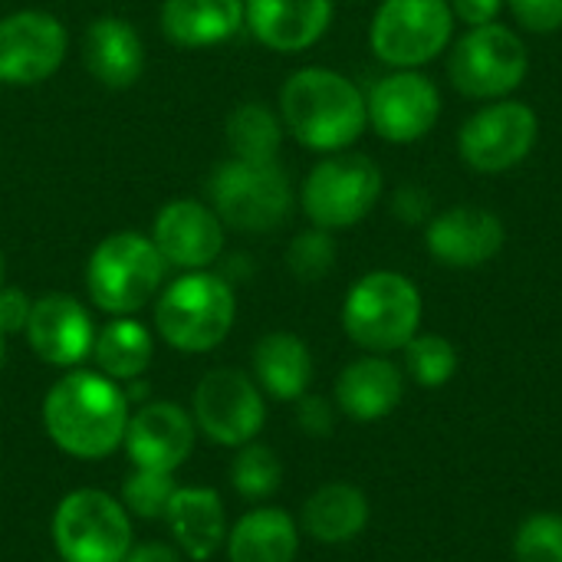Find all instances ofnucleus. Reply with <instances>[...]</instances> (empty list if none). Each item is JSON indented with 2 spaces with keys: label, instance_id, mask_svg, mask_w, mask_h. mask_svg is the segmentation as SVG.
Returning a JSON list of instances; mask_svg holds the SVG:
<instances>
[{
  "label": "nucleus",
  "instance_id": "41",
  "mask_svg": "<svg viewBox=\"0 0 562 562\" xmlns=\"http://www.w3.org/2000/svg\"><path fill=\"white\" fill-rule=\"evenodd\" d=\"M0 369H3V336H0Z\"/></svg>",
  "mask_w": 562,
  "mask_h": 562
},
{
  "label": "nucleus",
  "instance_id": "19",
  "mask_svg": "<svg viewBox=\"0 0 562 562\" xmlns=\"http://www.w3.org/2000/svg\"><path fill=\"white\" fill-rule=\"evenodd\" d=\"M402 398H405V372L389 356H375V352L352 359L336 375V389H333L336 408L362 425L389 418L402 405Z\"/></svg>",
  "mask_w": 562,
  "mask_h": 562
},
{
  "label": "nucleus",
  "instance_id": "3",
  "mask_svg": "<svg viewBox=\"0 0 562 562\" xmlns=\"http://www.w3.org/2000/svg\"><path fill=\"white\" fill-rule=\"evenodd\" d=\"M425 300L412 277L398 270H369L342 300V329L375 356L402 352L422 333Z\"/></svg>",
  "mask_w": 562,
  "mask_h": 562
},
{
  "label": "nucleus",
  "instance_id": "23",
  "mask_svg": "<svg viewBox=\"0 0 562 562\" xmlns=\"http://www.w3.org/2000/svg\"><path fill=\"white\" fill-rule=\"evenodd\" d=\"M369 517L372 507L362 487L349 481H329L306 497L300 510V530L323 547H342L369 527Z\"/></svg>",
  "mask_w": 562,
  "mask_h": 562
},
{
  "label": "nucleus",
  "instance_id": "11",
  "mask_svg": "<svg viewBox=\"0 0 562 562\" xmlns=\"http://www.w3.org/2000/svg\"><path fill=\"white\" fill-rule=\"evenodd\" d=\"M540 142V115L524 99L484 102L458 132V155L477 175H507L520 168Z\"/></svg>",
  "mask_w": 562,
  "mask_h": 562
},
{
  "label": "nucleus",
  "instance_id": "25",
  "mask_svg": "<svg viewBox=\"0 0 562 562\" xmlns=\"http://www.w3.org/2000/svg\"><path fill=\"white\" fill-rule=\"evenodd\" d=\"M300 520L283 507H254L231 530L227 562H293L300 553Z\"/></svg>",
  "mask_w": 562,
  "mask_h": 562
},
{
  "label": "nucleus",
  "instance_id": "42",
  "mask_svg": "<svg viewBox=\"0 0 562 562\" xmlns=\"http://www.w3.org/2000/svg\"><path fill=\"white\" fill-rule=\"evenodd\" d=\"M0 86H3V82H0Z\"/></svg>",
  "mask_w": 562,
  "mask_h": 562
},
{
  "label": "nucleus",
  "instance_id": "30",
  "mask_svg": "<svg viewBox=\"0 0 562 562\" xmlns=\"http://www.w3.org/2000/svg\"><path fill=\"white\" fill-rule=\"evenodd\" d=\"M402 352H405V372L422 389H445L461 366L458 346L441 333H418Z\"/></svg>",
  "mask_w": 562,
  "mask_h": 562
},
{
  "label": "nucleus",
  "instance_id": "39",
  "mask_svg": "<svg viewBox=\"0 0 562 562\" xmlns=\"http://www.w3.org/2000/svg\"><path fill=\"white\" fill-rule=\"evenodd\" d=\"M122 562H184L181 550L171 547V543H158V540H148V543H135L128 550V557Z\"/></svg>",
  "mask_w": 562,
  "mask_h": 562
},
{
  "label": "nucleus",
  "instance_id": "6",
  "mask_svg": "<svg viewBox=\"0 0 562 562\" xmlns=\"http://www.w3.org/2000/svg\"><path fill=\"white\" fill-rule=\"evenodd\" d=\"M530 72V49L507 23L468 26L448 49V79L454 92L474 102L510 99Z\"/></svg>",
  "mask_w": 562,
  "mask_h": 562
},
{
  "label": "nucleus",
  "instance_id": "8",
  "mask_svg": "<svg viewBox=\"0 0 562 562\" xmlns=\"http://www.w3.org/2000/svg\"><path fill=\"white\" fill-rule=\"evenodd\" d=\"M382 168L362 151H333L319 158L300 191L303 214L313 227L349 231L362 224L382 198Z\"/></svg>",
  "mask_w": 562,
  "mask_h": 562
},
{
  "label": "nucleus",
  "instance_id": "26",
  "mask_svg": "<svg viewBox=\"0 0 562 562\" xmlns=\"http://www.w3.org/2000/svg\"><path fill=\"white\" fill-rule=\"evenodd\" d=\"M244 23V0H165L161 30L171 43L204 49L231 40Z\"/></svg>",
  "mask_w": 562,
  "mask_h": 562
},
{
  "label": "nucleus",
  "instance_id": "12",
  "mask_svg": "<svg viewBox=\"0 0 562 562\" xmlns=\"http://www.w3.org/2000/svg\"><path fill=\"white\" fill-rule=\"evenodd\" d=\"M191 418L198 435L237 451L260 438L267 425V402L254 375L221 366L201 375L191 395Z\"/></svg>",
  "mask_w": 562,
  "mask_h": 562
},
{
  "label": "nucleus",
  "instance_id": "20",
  "mask_svg": "<svg viewBox=\"0 0 562 562\" xmlns=\"http://www.w3.org/2000/svg\"><path fill=\"white\" fill-rule=\"evenodd\" d=\"M250 33L273 53L316 46L333 23V0H244Z\"/></svg>",
  "mask_w": 562,
  "mask_h": 562
},
{
  "label": "nucleus",
  "instance_id": "40",
  "mask_svg": "<svg viewBox=\"0 0 562 562\" xmlns=\"http://www.w3.org/2000/svg\"><path fill=\"white\" fill-rule=\"evenodd\" d=\"M0 286H3V254H0Z\"/></svg>",
  "mask_w": 562,
  "mask_h": 562
},
{
  "label": "nucleus",
  "instance_id": "2",
  "mask_svg": "<svg viewBox=\"0 0 562 562\" xmlns=\"http://www.w3.org/2000/svg\"><path fill=\"white\" fill-rule=\"evenodd\" d=\"M280 122L310 151H346L369 128L366 92L336 69L303 66L280 89Z\"/></svg>",
  "mask_w": 562,
  "mask_h": 562
},
{
  "label": "nucleus",
  "instance_id": "17",
  "mask_svg": "<svg viewBox=\"0 0 562 562\" xmlns=\"http://www.w3.org/2000/svg\"><path fill=\"white\" fill-rule=\"evenodd\" d=\"M26 342L40 362L69 372V369H79L86 359H92L95 326H92L89 310L76 296L46 293L33 300Z\"/></svg>",
  "mask_w": 562,
  "mask_h": 562
},
{
  "label": "nucleus",
  "instance_id": "14",
  "mask_svg": "<svg viewBox=\"0 0 562 562\" xmlns=\"http://www.w3.org/2000/svg\"><path fill=\"white\" fill-rule=\"evenodd\" d=\"M507 244V224L501 214L481 204H454L425 224V250L448 270H477L501 257Z\"/></svg>",
  "mask_w": 562,
  "mask_h": 562
},
{
  "label": "nucleus",
  "instance_id": "31",
  "mask_svg": "<svg viewBox=\"0 0 562 562\" xmlns=\"http://www.w3.org/2000/svg\"><path fill=\"white\" fill-rule=\"evenodd\" d=\"M175 491H178L175 474L135 468V471L122 481L119 501H122V507L132 514V520H165Z\"/></svg>",
  "mask_w": 562,
  "mask_h": 562
},
{
  "label": "nucleus",
  "instance_id": "7",
  "mask_svg": "<svg viewBox=\"0 0 562 562\" xmlns=\"http://www.w3.org/2000/svg\"><path fill=\"white\" fill-rule=\"evenodd\" d=\"M49 537L63 562H122L135 547L132 514L102 487L69 491L53 510Z\"/></svg>",
  "mask_w": 562,
  "mask_h": 562
},
{
  "label": "nucleus",
  "instance_id": "36",
  "mask_svg": "<svg viewBox=\"0 0 562 562\" xmlns=\"http://www.w3.org/2000/svg\"><path fill=\"white\" fill-rule=\"evenodd\" d=\"M435 214V201L431 194L422 188V184H402L395 194H392V217L402 221V224H428Z\"/></svg>",
  "mask_w": 562,
  "mask_h": 562
},
{
  "label": "nucleus",
  "instance_id": "1",
  "mask_svg": "<svg viewBox=\"0 0 562 562\" xmlns=\"http://www.w3.org/2000/svg\"><path fill=\"white\" fill-rule=\"evenodd\" d=\"M132 418L128 392L99 369H69L40 405V422L56 451L76 461H102L125 441Z\"/></svg>",
  "mask_w": 562,
  "mask_h": 562
},
{
  "label": "nucleus",
  "instance_id": "32",
  "mask_svg": "<svg viewBox=\"0 0 562 562\" xmlns=\"http://www.w3.org/2000/svg\"><path fill=\"white\" fill-rule=\"evenodd\" d=\"M517 562H562V514L540 510L520 520L514 533Z\"/></svg>",
  "mask_w": 562,
  "mask_h": 562
},
{
  "label": "nucleus",
  "instance_id": "13",
  "mask_svg": "<svg viewBox=\"0 0 562 562\" xmlns=\"http://www.w3.org/2000/svg\"><path fill=\"white\" fill-rule=\"evenodd\" d=\"M369 128L389 145L428 138L441 119V89L425 69H392L366 92Z\"/></svg>",
  "mask_w": 562,
  "mask_h": 562
},
{
  "label": "nucleus",
  "instance_id": "16",
  "mask_svg": "<svg viewBox=\"0 0 562 562\" xmlns=\"http://www.w3.org/2000/svg\"><path fill=\"white\" fill-rule=\"evenodd\" d=\"M194 441H198V425L191 412L181 408L178 402L158 398L132 412L122 448L132 468L175 474L194 454Z\"/></svg>",
  "mask_w": 562,
  "mask_h": 562
},
{
  "label": "nucleus",
  "instance_id": "5",
  "mask_svg": "<svg viewBox=\"0 0 562 562\" xmlns=\"http://www.w3.org/2000/svg\"><path fill=\"white\" fill-rule=\"evenodd\" d=\"M168 263L158 254L155 240L135 231L109 234L86 263L89 300L109 316H132L148 306L161 283Z\"/></svg>",
  "mask_w": 562,
  "mask_h": 562
},
{
  "label": "nucleus",
  "instance_id": "9",
  "mask_svg": "<svg viewBox=\"0 0 562 562\" xmlns=\"http://www.w3.org/2000/svg\"><path fill=\"white\" fill-rule=\"evenodd\" d=\"M214 214L240 234H270L290 221L293 184L277 161H224L211 184Z\"/></svg>",
  "mask_w": 562,
  "mask_h": 562
},
{
  "label": "nucleus",
  "instance_id": "18",
  "mask_svg": "<svg viewBox=\"0 0 562 562\" xmlns=\"http://www.w3.org/2000/svg\"><path fill=\"white\" fill-rule=\"evenodd\" d=\"M151 240L168 267L204 270L224 250V224L214 207L191 198H178L158 211L151 224Z\"/></svg>",
  "mask_w": 562,
  "mask_h": 562
},
{
  "label": "nucleus",
  "instance_id": "10",
  "mask_svg": "<svg viewBox=\"0 0 562 562\" xmlns=\"http://www.w3.org/2000/svg\"><path fill=\"white\" fill-rule=\"evenodd\" d=\"M448 0H382L369 23V46L389 69H425L454 43Z\"/></svg>",
  "mask_w": 562,
  "mask_h": 562
},
{
  "label": "nucleus",
  "instance_id": "38",
  "mask_svg": "<svg viewBox=\"0 0 562 562\" xmlns=\"http://www.w3.org/2000/svg\"><path fill=\"white\" fill-rule=\"evenodd\" d=\"M451 13L458 23L464 26H487V23H497L501 13L507 10L504 0H448Z\"/></svg>",
  "mask_w": 562,
  "mask_h": 562
},
{
  "label": "nucleus",
  "instance_id": "21",
  "mask_svg": "<svg viewBox=\"0 0 562 562\" xmlns=\"http://www.w3.org/2000/svg\"><path fill=\"white\" fill-rule=\"evenodd\" d=\"M165 527L175 540V547L181 550V557L191 562L214 560L224 543H227V510L217 491L211 487H181L175 491L168 514H165Z\"/></svg>",
  "mask_w": 562,
  "mask_h": 562
},
{
  "label": "nucleus",
  "instance_id": "15",
  "mask_svg": "<svg viewBox=\"0 0 562 562\" xmlns=\"http://www.w3.org/2000/svg\"><path fill=\"white\" fill-rule=\"evenodd\" d=\"M69 49L66 26L43 10H20L0 20V82L36 86L49 79Z\"/></svg>",
  "mask_w": 562,
  "mask_h": 562
},
{
  "label": "nucleus",
  "instance_id": "27",
  "mask_svg": "<svg viewBox=\"0 0 562 562\" xmlns=\"http://www.w3.org/2000/svg\"><path fill=\"white\" fill-rule=\"evenodd\" d=\"M155 359V336L132 316H115L95 329L92 362L112 382H138Z\"/></svg>",
  "mask_w": 562,
  "mask_h": 562
},
{
  "label": "nucleus",
  "instance_id": "35",
  "mask_svg": "<svg viewBox=\"0 0 562 562\" xmlns=\"http://www.w3.org/2000/svg\"><path fill=\"white\" fill-rule=\"evenodd\" d=\"M296 425L303 435L310 438H329L336 428V402L323 398V395H303L296 402Z\"/></svg>",
  "mask_w": 562,
  "mask_h": 562
},
{
  "label": "nucleus",
  "instance_id": "37",
  "mask_svg": "<svg viewBox=\"0 0 562 562\" xmlns=\"http://www.w3.org/2000/svg\"><path fill=\"white\" fill-rule=\"evenodd\" d=\"M33 300L20 286H0V336H20L26 333Z\"/></svg>",
  "mask_w": 562,
  "mask_h": 562
},
{
  "label": "nucleus",
  "instance_id": "28",
  "mask_svg": "<svg viewBox=\"0 0 562 562\" xmlns=\"http://www.w3.org/2000/svg\"><path fill=\"white\" fill-rule=\"evenodd\" d=\"M283 122L260 102H244L227 115V148L240 161H277Z\"/></svg>",
  "mask_w": 562,
  "mask_h": 562
},
{
  "label": "nucleus",
  "instance_id": "24",
  "mask_svg": "<svg viewBox=\"0 0 562 562\" xmlns=\"http://www.w3.org/2000/svg\"><path fill=\"white\" fill-rule=\"evenodd\" d=\"M254 382L263 395L277 402H300L313 385V352L310 346L286 329L267 333L257 339L250 356Z\"/></svg>",
  "mask_w": 562,
  "mask_h": 562
},
{
  "label": "nucleus",
  "instance_id": "22",
  "mask_svg": "<svg viewBox=\"0 0 562 562\" xmlns=\"http://www.w3.org/2000/svg\"><path fill=\"white\" fill-rule=\"evenodd\" d=\"M82 59L92 79L109 89H128L145 69V46L138 30L122 16H99L82 36Z\"/></svg>",
  "mask_w": 562,
  "mask_h": 562
},
{
  "label": "nucleus",
  "instance_id": "4",
  "mask_svg": "<svg viewBox=\"0 0 562 562\" xmlns=\"http://www.w3.org/2000/svg\"><path fill=\"white\" fill-rule=\"evenodd\" d=\"M237 319L234 286L207 270H188L158 293L155 329L175 352L201 356L217 349Z\"/></svg>",
  "mask_w": 562,
  "mask_h": 562
},
{
  "label": "nucleus",
  "instance_id": "33",
  "mask_svg": "<svg viewBox=\"0 0 562 562\" xmlns=\"http://www.w3.org/2000/svg\"><path fill=\"white\" fill-rule=\"evenodd\" d=\"M286 267L303 283L323 280L336 267V240H333V231L310 227V231L296 234L290 240V247H286Z\"/></svg>",
  "mask_w": 562,
  "mask_h": 562
},
{
  "label": "nucleus",
  "instance_id": "29",
  "mask_svg": "<svg viewBox=\"0 0 562 562\" xmlns=\"http://www.w3.org/2000/svg\"><path fill=\"white\" fill-rule=\"evenodd\" d=\"M227 477H231V487L244 501H267L283 484V461L270 445L250 441V445L237 448Z\"/></svg>",
  "mask_w": 562,
  "mask_h": 562
},
{
  "label": "nucleus",
  "instance_id": "34",
  "mask_svg": "<svg viewBox=\"0 0 562 562\" xmlns=\"http://www.w3.org/2000/svg\"><path fill=\"white\" fill-rule=\"evenodd\" d=\"M524 33L553 36L562 30V0H504Z\"/></svg>",
  "mask_w": 562,
  "mask_h": 562
}]
</instances>
